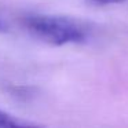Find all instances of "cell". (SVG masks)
<instances>
[{"label":"cell","mask_w":128,"mask_h":128,"mask_svg":"<svg viewBox=\"0 0 128 128\" xmlns=\"http://www.w3.org/2000/svg\"><path fill=\"white\" fill-rule=\"evenodd\" d=\"M0 128H44V125L24 120L0 109Z\"/></svg>","instance_id":"obj_2"},{"label":"cell","mask_w":128,"mask_h":128,"mask_svg":"<svg viewBox=\"0 0 128 128\" xmlns=\"http://www.w3.org/2000/svg\"><path fill=\"white\" fill-rule=\"evenodd\" d=\"M22 25L30 36L51 46L81 44L90 37L86 24L62 15L30 14L22 18Z\"/></svg>","instance_id":"obj_1"},{"label":"cell","mask_w":128,"mask_h":128,"mask_svg":"<svg viewBox=\"0 0 128 128\" xmlns=\"http://www.w3.org/2000/svg\"><path fill=\"white\" fill-rule=\"evenodd\" d=\"M124 0H87V3L92 6H110V4H117L122 3Z\"/></svg>","instance_id":"obj_3"},{"label":"cell","mask_w":128,"mask_h":128,"mask_svg":"<svg viewBox=\"0 0 128 128\" xmlns=\"http://www.w3.org/2000/svg\"><path fill=\"white\" fill-rule=\"evenodd\" d=\"M2 28H3V26H2V22H0V29H2Z\"/></svg>","instance_id":"obj_4"}]
</instances>
